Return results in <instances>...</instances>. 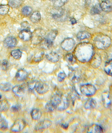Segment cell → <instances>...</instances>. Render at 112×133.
Instances as JSON below:
<instances>
[{"label":"cell","mask_w":112,"mask_h":133,"mask_svg":"<svg viewBox=\"0 0 112 133\" xmlns=\"http://www.w3.org/2000/svg\"><path fill=\"white\" fill-rule=\"evenodd\" d=\"M21 109V106L19 104H15L11 107V110L14 112L19 111Z\"/></svg>","instance_id":"cell-42"},{"label":"cell","mask_w":112,"mask_h":133,"mask_svg":"<svg viewBox=\"0 0 112 133\" xmlns=\"http://www.w3.org/2000/svg\"><path fill=\"white\" fill-rule=\"evenodd\" d=\"M58 32L57 30H53L50 31V32L47 35L45 38L46 39L49 40L50 41L53 42L54 41L57 35Z\"/></svg>","instance_id":"cell-27"},{"label":"cell","mask_w":112,"mask_h":133,"mask_svg":"<svg viewBox=\"0 0 112 133\" xmlns=\"http://www.w3.org/2000/svg\"><path fill=\"white\" fill-rule=\"evenodd\" d=\"M51 125V122L49 120H45L40 121L36 124L35 129L37 131L48 129Z\"/></svg>","instance_id":"cell-10"},{"label":"cell","mask_w":112,"mask_h":133,"mask_svg":"<svg viewBox=\"0 0 112 133\" xmlns=\"http://www.w3.org/2000/svg\"><path fill=\"white\" fill-rule=\"evenodd\" d=\"M68 124H62V127L63 129H67V128H68Z\"/></svg>","instance_id":"cell-45"},{"label":"cell","mask_w":112,"mask_h":133,"mask_svg":"<svg viewBox=\"0 0 112 133\" xmlns=\"http://www.w3.org/2000/svg\"><path fill=\"white\" fill-rule=\"evenodd\" d=\"M41 46L45 49H49L52 47L53 42L44 38L41 43Z\"/></svg>","instance_id":"cell-22"},{"label":"cell","mask_w":112,"mask_h":133,"mask_svg":"<svg viewBox=\"0 0 112 133\" xmlns=\"http://www.w3.org/2000/svg\"><path fill=\"white\" fill-rule=\"evenodd\" d=\"M17 41L15 38L12 36L8 37L3 41V45L6 48H12L17 45Z\"/></svg>","instance_id":"cell-8"},{"label":"cell","mask_w":112,"mask_h":133,"mask_svg":"<svg viewBox=\"0 0 112 133\" xmlns=\"http://www.w3.org/2000/svg\"><path fill=\"white\" fill-rule=\"evenodd\" d=\"M50 1H54V0H50Z\"/></svg>","instance_id":"cell-48"},{"label":"cell","mask_w":112,"mask_h":133,"mask_svg":"<svg viewBox=\"0 0 112 133\" xmlns=\"http://www.w3.org/2000/svg\"><path fill=\"white\" fill-rule=\"evenodd\" d=\"M100 8L103 11L110 12L112 11V3L109 1H104L100 3Z\"/></svg>","instance_id":"cell-13"},{"label":"cell","mask_w":112,"mask_h":133,"mask_svg":"<svg viewBox=\"0 0 112 133\" xmlns=\"http://www.w3.org/2000/svg\"><path fill=\"white\" fill-rule=\"evenodd\" d=\"M94 48L90 43H84L78 45L75 49L76 58L81 62H87L91 60L93 56Z\"/></svg>","instance_id":"cell-1"},{"label":"cell","mask_w":112,"mask_h":133,"mask_svg":"<svg viewBox=\"0 0 112 133\" xmlns=\"http://www.w3.org/2000/svg\"><path fill=\"white\" fill-rule=\"evenodd\" d=\"M66 77V75L64 72H61L58 75V80L59 82H62L63 81Z\"/></svg>","instance_id":"cell-40"},{"label":"cell","mask_w":112,"mask_h":133,"mask_svg":"<svg viewBox=\"0 0 112 133\" xmlns=\"http://www.w3.org/2000/svg\"><path fill=\"white\" fill-rule=\"evenodd\" d=\"M21 11L22 15L25 16H28L31 14L32 11V9L30 7L25 6L22 8Z\"/></svg>","instance_id":"cell-34"},{"label":"cell","mask_w":112,"mask_h":133,"mask_svg":"<svg viewBox=\"0 0 112 133\" xmlns=\"http://www.w3.org/2000/svg\"><path fill=\"white\" fill-rule=\"evenodd\" d=\"M104 71L107 74L112 76V59L106 63L104 67Z\"/></svg>","instance_id":"cell-25"},{"label":"cell","mask_w":112,"mask_h":133,"mask_svg":"<svg viewBox=\"0 0 112 133\" xmlns=\"http://www.w3.org/2000/svg\"><path fill=\"white\" fill-rule=\"evenodd\" d=\"M102 101L104 104L106 108L109 107L110 104V99L109 97V95L108 94L104 93L102 95Z\"/></svg>","instance_id":"cell-28"},{"label":"cell","mask_w":112,"mask_h":133,"mask_svg":"<svg viewBox=\"0 0 112 133\" xmlns=\"http://www.w3.org/2000/svg\"><path fill=\"white\" fill-rule=\"evenodd\" d=\"M75 43L74 40L72 38H67L62 42L61 46L66 51H70L74 48Z\"/></svg>","instance_id":"cell-6"},{"label":"cell","mask_w":112,"mask_h":133,"mask_svg":"<svg viewBox=\"0 0 112 133\" xmlns=\"http://www.w3.org/2000/svg\"><path fill=\"white\" fill-rule=\"evenodd\" d=\"M11 84L9 83H4L0 84V89L4 91H9L11 88Z\"/></svg>","instance_id":"cell-31"},{"label":"cell","mask_w":112,"mask_h":133,"mask_svg":"<svg viewBox=\"0 0 112 133\" xmlns=\"http://www.w3.org/2000/svg\"><path fill=\"white\" fill-rule=\"evenodd\" d=\"M8 128V123L5 119L1 118L0 120V129L2 130L6 129Z\"/></svg>","instance_id":"cell-38"},{"label":"cell","mask_w":112,"mask_h":133,"mask_svg":"<svg viewBox=\"0 0 112 133\" xmlns=\"http://www.w3.org/2000/svg\"><path fill=\"white\" fill-rule=\"evenodd\" d=\"M42 113L41 111L38 109H34L31 111V115L32 119L38 120L41 117Z\"/></svg>","instance_id":"cell-23"},{"label":"cell","mask_w":112,"mask_h":133,"mask_svg":"<svg viewBox=\"0 0 112 133\" xmlns=\"http://www.w3.org/2000/svg\"><path fill=\"white\" fill-rule=\"evenodd\" d=\"M103 131L102 128L97 125H93L87 129V132L88 133H102Z\"/></svg>","instance_id":"cell-19"},{"label":"cell","mask_w":112,"mask_h":133,"mask_svg":"<svg viewBox=\"0 0 112 133\" xmlns=\"http://www.w3.org/2000/svg\"><path fill=\"white\" fill-rule=\"evenodd\" d=\"M97 105V102L93 99H88L85 102L84 105V108L87 110H91L94 109Z\"/></svg>","instance_id":"cell-20"},{"label":"cell","mask_w":112,"mask_h":133,"mask_svg":"<svg viewBox=\"0 0 112 133\" xmlns=\"http://www.w3.org/2000/svg\"><path fill=\"white\" fill-rule=\"evenodd\" d=\"M94 43L97 49L104 50L108 48L111 43V39L106 35L99 34L94 38Z\"/></svg>","instance_id":"cell-2"},{"label":"cell","mask_w":112,"mask_h":133,"mask_svg":"<svg viewBox=\"0 0 112 133\" xmlns=\"http://www.w3.org/2000/svg\"><path fill=\"white\" fill-rule=\"evenodd\" d=\"M44 31L41 28L36 29L32 33V42L34 44H39L42 42L45 38Z\"/></svg>","instance_id":"cell-3"},{"label":"cell","mask_w":112,"mask_h":133,"mask_svg":"<svg viewBox=\"0 0 112 133\" xmlns=\"http://www.w3.org/2000/svg\"><path fill=\"white\" fill-rule=\"evenodd\" d=\"M101 10L100 5H95L92 7L91 9V14L92 15H98L101 13Z\"/></svg>","instance_id":"cell-29"},{"label":"cell","mask_w":112,"mask_h":133,"mask_svg":"<svg viewBox=\"0 0 112 133\" xmlns=\"http://www.w3.org/2000/svg\"><path fill=\"white\" fill-rule=\"evenodd\" d=\"M69 105V99L66 96H62V101L61 102L60 104L57 108L59 111H63L68 108Z\"/></svg>","instance_id":"cell-15"},{"label":"cell","mask_w":112,"mask_h":133,"mask_svg":"<svg viewBox=\"0 0 112 133\" xmlns=\"http://www.w3.org/2000/svg\"><path fill=\"white\" fill-rule=\"evenodd\" d=\"M64 11L61 7H55L51 11V15L55 19H60L64 15Z\"/></svg>","instance_id":"cell-11"},{"label":"cell","mask_w":112,"mask_h":133,"mask_svg":"<svg viewBox=\"0 0 112 133\" xmlns=\"http://www.w3.org/2000/svg\"><path fill=\"white\" fill-rule=\"evenodd\" d=\"M28 72L24 69H20L16 74L15 78L18 81H23L28 78Z\"/></svg>","instance_id":"cell-14"},{"label":"cell","mask_w":112,"mask_h":133,"mask_svg":"<svg viewBox=\"0 0 112 133\" xmlns=\"http://www.w3.org/2000/svg\"><path fill=\"white\" fill-rule=\"evenodd\" d=\"M1 96L0 95V99H1Z\"/></svg>","instance_id":"cell-49"},{"label":"cell","mask_w":112,"mask_h":133,"mask_svg":"<svg viewBox=\"0 0 112 133\" xmlns=\"http://www.w3.org/2000/svg\"><path fill=\"white\" fill-rule=\"evenodd\" d=\"M1 114H0V120H1Z\"/></svg>","instance_id":"cell-47"},{"label":"cell","mask_w":112,"mask_h":133,"mask_svg":"<svg viewBox=\"0 0 112 133\" xmlns=\"http://www.w3.org/2000/svg\"><path fill=\"white\" fill-rule=\"evenodd\" d=\"M65 59L67 62L70 64H73L75 62V59L73 55L71 54H68L65 57Z\"/></svg>","instance_id":"cell-37"},{"label":"cell","mask_w":112,"mask_h":133,"mask_svg":"<svg viewBox=\"0 0 112 133\" xmlns=\"http://www.w3.org/2000/svg\"><path fill=\"white\" fill-rule=\"evenodd\" d=\"M43 56H44V52L43 51H40L38 52L35 56L34 60L36 62H39L42 60Z\"/></svg>","instance_id":"cell-36"},{"label":"cell","mask_w":112,"mask_h":133,"mask_svg":"<svg viewBox=\"0 0 112 133\" xmlns=\"http://www.w3.org/2000/svg\"><path fill=\"white\" fill-rule=\"evenodd\" d=\"M11 55L16 59H19L21 57L22 53L20 50L17 49L12 51L11 53Z\"/></svg>","instance_id":"cell-30"},{"label":"cell","mask_w":112,"mask_h":133,"mask_svg":"<svg viewBox=\"0 0 112 133\" xmlns=\"http://www.w3.org/2000/svg\"><path fill=\"white\" fill-rule=\"evenodd\" d=\"M90 34L85 31H81L77 35V38L78 40H83L90 38Z\"/></svg>","instance_id":"cell-26"},{"label":"cell","mask_w":112,"mask_h":133,"mask_svg":"<svg viewBox=\"0 0 112 133\" xmlns=\"http://www.w3.org/2000/svg\"><path fill=\"white\" fill-rule=\"evenodd\" d=\"M35 89L38 93L43 94L49 91V87L45 83L41 81H37L35 85Z\"/></svg>","instance_id":"cell-5"},{"label":"cell","mask_w":112,"mask_h":133,"mask_svg":"<svg viewBox=\"0 0 112 133\" xmlns=\"http://www.w3.org/2000/svg\"><path fill=\"white\" fill-rule=\"evenodd\" d=\"M70 21L71 23L73 25V24H76L77 23L76 20V19L74 18H71Z\"/></svg>","instance_id":"cell-44"},{"label":"cell","mask_w":112,"mask_h":133,"mask_svg":"<svg viewBox=\"0 0 112 133\" xmlns=\"http://www.w3.org/2000/svg\"><path fill=\"white\" fill-rule=\"evenodd\" d=\"M41 19V15L40 12L38 11H35L31 15L30 17V20L33 23H37L40 21Z\"/></svg>","instance_id":"cell-24"},{"label":"cell","mask_w":112,"mask_h":133,"mask_svg":"<svg viewBox=\"0 0 112 133\" xmlns=\"http://www.w3.org/2000/svg\"><path fill=\"white\" fill-rule=\"evenodd\" d=\"M24 91V87L22 85H16L12 89V91L18 97H21L23 95Z\"/></svg>","instance_id":"cell-16"},{"label":"cell","mask_w":112,"mask_h":133,"mask_svg":"<svg viewBox=\"0 0 112 133\" xmlns=\"http://www.w3.org/2000/svg\"><path fill=\"white\" fill-rule=\"evenodd\" d=\"M91 61V64L94 68H97L100 66L101 63V57L98 55H96L92 57Z\"/></svg>","instance_id":"cell-17"},{"label":"cell","mask_w":112,"mask_h":133,"mask_svg":"<svg viewBox=\"0 0 112 133\" xmlns=\"http://www.w3.org/2000/svg\"><path fill=\"white\" fill-rule=\"evenodd\" d=\"M10 108V104L6 100L0 101V112L8 110Z\"/></svg>","instance_id":"cell-21"},{"label":"cell","mask_w":112,"mask_h":133,"mask_svg":"<svg viewBox=\"0 0 112 133\" xmlns=\"http://www.w3.org/2000/svg\"><path fill=\"white\" fill-rule=\"evenodd\" d=\"M19 37L23 41H28L32 38V33L29 30H23L19 33Z\"/></svg>","instance_id":"cell-9"},{"label":"cell","mask_w":112,"mask_h":133,"mask_svg":"<svg viewBox=\"0 0 112 133\" xmlns=\"http://www.w3.org/2000/svg\"><path fill=\"white\" fill-rule=\"evenodd\" d=\"M22 2L19 0H9V5L12 8H18L21 5Z\"/></svg>","instance_id":"cell-32"},{"label":"cell","mask_w":112,"mask_h":133,"mask_svg":"<svg viewBox=\"0 0 112 133\" xmlns=\"http://www.w3.org/2000/svg\"><path fill=\"white\" fill-rule=\"evenodd\" d=\"M26 126V123L22 119H18L14 123L11 128L12 132H18L23 130Z\"/></svg>","instance_id":"cell-7"},{"label":"cell","mask_w":112,"mask_h":133,"mask_svg":"<svg viewBox=\"0 0 112 133\" xmlns=\"http://www.w3.org/2000/svg\"><path fill=\"white\" fill-rule=\"evenodd\" d=\"M19 1H21V2H22V1H26V0H19Z\"/></svg>","instance_id":"cell-46"},{"label":"cell","mask_w":112,"mask_h":133,"mask_svg":"<svg viewBox=\"0 0 112 133\" xmlns=\"http://www.w3.org/2000/svg\"><path fill=\"white\" fill-rule=\"evenodd\" d=\"M62 94H57L54 95L52 97L50 102L55 106V107L57 109L58 107L60 104L61 102L62 101Z\"/></svg>","instance_id":"cell-12"},{"label":"cell","mask_w":112,"mask_h":133,"mask_svg":"<svg viewBox=\"0 0 112 133\" xmlns=\"http://www.w3.org/2000/svg\"><path fill=\"white\" fill-rule=\"evenodd\" d=\"M68 0H54V6L55 7H61L68 2Z\"/></svg>","instance_id":"cell-35"},{"label":"cell","mask_w":112,"mask_h":133,"mask_svg":"<svg viewBox=\"0 0 112 133\" xmlns=\"http://www.w3.org/2000/svg\"><path fill=\"white\" fill-rule=\"evenodd\" d=\"M46 110L49 112H52L55 111V110L56 109V108L55 107V106L52 104L51 102H49L47 103L45 106Z\"/></svg>","instance_id":"cell-39"},{"label":"cell","mask_w":112,"mask_h":133,"mask_svg":"<svg viewBox=\"0 0 112 133\" xmlns=\"http://www.w3.org/2000/svg\"><path fill=\"white\" fill-rule=\"evenodd\" d=\"M80 90L81 93L86 96H91L96 92L95 87L91 84H86L81 85Z\"/></svg>","instance_id":"cell-4"},{"label":"cell","mask_w":112,"mask_h":133,"mask_svg":"<svg viewBox=\"0 0 112 133\" xmlns=\"http://www.w3.org/2000/svg\"><path fill=\"white\" fill-rule=\"evenodd\" d=\"M22 27L24 28V30H28V28H29V24L27 22H24L21 24Z\"/></svg>","instance_id":"cell-43"},{"label":"cell","mask_w":112,"mask_h":133,"mask_svg":"<svg viewBox=\"0 0 112 133\" xmlns=\"http://www.w3.org/2000/svg\"><path fill=\"white\" fill-rule=\"evenodd\" d=\"M46 58L49 61L54 63L57 62L60 59L59 55L54 52H50L47 54L46 55Z\"/></svg>","instance_id":"cell-18"},{"label":"cell","mask_w":112,"mask_h":133,"mask_svg":"<svg viewBox=\"0 0 112 133\" xmlns=\"http://www.w3.org/2000/svg\"><path fill=\"white\" fill-rule=\"evenodd\" d=\"M9 6L6 5H0V15H5L9 11Z\"/></svg>","instance_id":"cell-33"},{"label":"cell","mask_w":112,"mask_h":133,"mask_svg":"<svg viewBox=\"0 0 112 133\" xmlns=\"http://www.w3.org/2000/svg\"><path fill=\"white\" fill-rule=\"evenodd\" d=\"M9 66V62L7 60H3L2 63V68L3 70H6Z\"/></svg>","instance_id":"cell-41"}]
</instances>
